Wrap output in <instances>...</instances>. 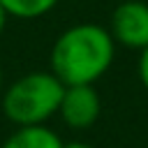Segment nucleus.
<instances>
[{
  "label": "nucleus",
  "instance_id": "1",
  "mask_svg": "<svg viewBox=\"0 0 148 148\" xmlns=\"http://www.w3.org/2000/svg\"><path fill=\"white\" fill-rule=\"evenodd\" d=\"M116 60V42L109 28L76 23L62 30L49 53V69L65 86H95Z\"/></svg>",
  "mask_w": 148,
  "mask_h": 148
},
{
  "label": "nucleus",
  "instance_id": "2",
  "mask_svg": "<svg viewBox=\"0 0 148 148\" xmlns=\"http://www.w3.org/2000/svg\"><path fill=\"white\" fill-rule=\"evenodd\" d=\"M65 83L51 69H32L12 81L0 97L2 113L16 127L46 125L58 113Z\"/></svg>",
  "mask_w": 148,
  "mask_h": 148
},
{
  "label": "nucleus",
  "instance_id": "3",
  "mask_svg": "<svg viewBox=\"0 0 148 148\" xmlns=\"http://www.w3.org/2000/svg\"><path fill=\"white\" fill-rule=\"evenodd\" d=\"M109 32L116 46L143 51L148 49V5L143 0H123L113 7Z\"/></svg>",
  "mask_w": 148,
  "mask_h": 148
},
{
  "label": "nucleus",
  "instance_id": "4",
  "mask_svg": "<svg viewBox=\"0 0 148 148\" xmlns=\"http://www.w3.org/2000/svg\"><path fill=\"white\" fill-rule=\"evenodd\" d=\"M102 99L95 86H65L58 116L69 130H88L99 120Z\"/></svg>",
  "mask_w": 148,
  "mask_h": 148
},
{
  "label": "nucleus",
  "instance_id": "5",
  "mask_svg": "<svg viewBox=\"0 0 148 148\" xmlns=\"http://www.w3.org/2000/svg\"><path fill=\"white\" fill-rule=\"evenodd\" d=\"M65 141L56 134V130L46 125L16 127L0 148H62Z\"/></svg>",
  "mask_w": 148,
  "mask_h": 148
},
{
  "label": "nucleus",
  "instance_id": "6",
  "mask_svg": "<svg viewBox=\"0 0 148 148\" xmlns=\"http://www.w3.org/2000/svg\"><path fill=\"white\" fill-rule=\"evenodd\" d=\"M58 2H60V0H0L2 9L7 12V16L21 18V21L42 18V16H46L51 9H56Z\"/></svg>",
  "mask_w": 148,
  "mask_h": 148
},
{
  "label": "nucleus",
  "instance_id": "7",
  "mask_svg": "<svg viewBox=\"0 0 148 148\" xmlns=\"http://www.w3.org/2000/svg\"><path fill=\"white\" fill-rule=\"evenodd\" d=\"M136 74H139V81L141 86L148 90V49H143L139 53V62H136Z\"/></svg>",
  "mask_w": 148,
  "mask_h": 148
},
{
  "label": "nucleus",
  "instance_id": "8",
  "mask_svg": "<svg viewBox=\"0 0 148 148\" xmlns=\"http://www.w3.org/2000/svg\"><path fill=\"white\" fill-rule=\"evenodd\" d=\"M62 148H95V146H90V143H86V141H67Z\"/></svg>",
  "mask_w": 148,
  "mask_h": 148
},
{
  "label": "nucleus",
  "instance_id": "9",
  "mask_svg": "<svg viewBox=\"0 0 148 148\" xmlns=\"http://www.w3.org/2000/svg\"><path fill=\"white\" fill-rule=\"evenodd\" d=\"M7 18H9V16H7V12H5V9H2V5H0V35H2L5 25H7Z\"/></svg>",
  "mask_w": 148,
  "mask_h": 148
},
{
  "label": "nucleus",
  "instance_id": "10",
  "mask_svg": "<svg viewBox=\"0 0 148 148\" xmlns=\"http://www.w3.org/2000/svg\"><path fill=\"white\" fill-rule=\"evenodd\" d=\"M2 90H5V76H2V62H0V97H2Z\"/></svg>",
  "mask_w": 148,
  "mask_h": 148
}]
</instances>
